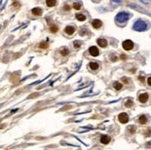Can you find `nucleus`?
Here are the masks:
<instances>
[{
    "label": "nucleus",
    "mask_w": 151,
    "mask_h": 150,
    "mask_svg": "<svg viewBox=\"0 0 151 150\" xmlns=\"http://www.w3.org/2000/svg\"><path fill=\"white\" fill-rule=\"evenodd\" d=\"M58 30V28L56 25H51V26H50V31H51V33H57Z\"/></svg>",
    "instance_id": "nucleus-21"
},
{
    "label": "nucleus",
    "mask_w": 151,
    "mask_h": 150,
    "mask_svg": "<svg viewBox=\"0 0 151 150\" xmlns=\"http://www.w3.org/2000/svg\"><path fill=\"white\" fill-rule=\"evenodd\" d=\"M100 142L104 144H107L110 142V137L109 135H102L100 138Z\"/></svg>",
    "instance_id": "nucleus-10"
},
{
    "label": "nucleus",
    "mask_w": 151,
    "mask_h": 150,
    "mask_svg": "<svg viewBox=\"0 0 151 150\" xmlns=\"http://www.w3.org/2000/svg\"><path fill=\"white\" fill-rule=\"evenodd\" d=\"M42 9L40 7H35L33 10H32V13L35 15V16H40L42 14Z\"/></svg>",
    "instance_id": "nucleus-11"
},
{
    "label": "nucleus",
    "mask_w": 151,
    "mask_h": 150,
    "mask_svg": "<svg viewBox=\"0 0 151 150\" xmlns=\"http://www.w3.org/2000/svg\"><path fill=\"white\" fill-rule=\"evenodd\" d=\"M72 7H73L74 9H76V10H80V9H81V7H82V5H81L79 2H75V3H73Z\"/></svg>",
    "instance_id": "nucleus-17"
},
{
    "label": "nucleus",
    "mask_w": 151,
    "mask_h": 150,
    "mask_svg": "<svg viewBox=\"0 0 151 150\" xmlns=\"http://www.w3.org/2000/svg\"><path fill=\"white\" fill-rule=\"evenodd\" d=\"M92 25H93V27L95 29H98L102 26V22L99 21V20H94L92 22Z\"/></svg>",
    "instance_id": "nucleus-9"
},
{
    "label": "nucleus",
    "mask_w": 151,
    "mask_h": 150,
    "mask_svg": "<svg viewBox=\"0 0 151 150\" xmlns=\"http://www.w3.org/2000/svg\"><path fill=\"white\" fill-rule=\"evenodd\" d=\"M64 9H65L66 11H69L70 9V6L68 5V4H66V5L64 6Z\"/></svg>",
    "instance_id": "nucleus-24"
},
{
    "label": "nucleus",
    "mask_w": 151,
    "mask_h": 150,
    "mask_svg": "<svg viewBox=\"0 0 151 150\" xmlns=\"http://www.w3.org/2000/svg\"><path fill=\"white\" fill-rule=\"evenodd\" d=\"M147 83H148V85L151 86V77H149V78L147 79Z\"/></svg>",
    "instance_id": "nucleus-27"
},
{
    "label": "nucleus",
    "mask_w": 151,
    "mask_h": 150,
    "mask_svg": "<svg viewBox=\"0 0 151 150\" xmlns=\"http://www.w3.org/2000/svg\"><path fill=\"white\" fill-rule=\"evenodd\" d=\"M138 99H139V101H140L141 103H145V102L148 100V94H147L146 93L141 94L139 95Z\"/></svg>",
    "instance_id": "nucleus-6"
},
{
    "label": "nucleus",
    "mask_w": 151,
    "mask_h": 150,
    "mask_svg": "<svg viewBox=\"0 0 151 150\" xmlns=\"http://www.w3.org/2000/svg\"><path fill=\"white\" fill-rule=\"evenodd\" d=\"M145 135L146 136H151V130H148L145 132Z\"/></svg>",
    "instance_id": "nucleus-25"
},
{
    "label": "nucleus",
    "mask_w": 151,
    "mask_h": 150,
    "mask_svg": "<svg viewBox=\"0 0 151 150\" xmlns=\"http://www.w3.org/2000/svg\"><path fill=\"white\" fill-rule=\"evenodd\" d=\"M97 44H98L100 47H106V46L108 45V42H107V40L104 39V38H99V39H97Z\"/></svg>",
    "instance_id": "nucleus-7"
},
{
    "label": "nucleus",
    "mask_w": 151,
    "mask_h": 150,
    "mask_svg": "<svg viewBox=\"0 0 151 150\" xmlns=\"http://www.w3.org/2000/svg\"><path fill=\"white\" fill-rule=\"evenodd\" d=\"M118 119H119L120 122H122V123H127L128 121H129V117L126 113H121L119 115Z\"/></svg>",
    "instance_id": "nucleus-4"
},
{
    "label": "nucleus",
    "mask_w": 151,
    "mask_h": 150,
    "mask_svg": "<svg viewBox=\"0 0 151 150\" xmlns=\"http://www.w3.org/2000/svg\"><path fill=\"white\" fill-rule=\"evenodd\" d=\"M89 68L93 71H96L99 68V65L97 64L96 62H90L89 63Z\"/></svg>",
    "instance_id": "nucleus-12"
},
{
    "label": "nucleus",
    "mask_w": 151,
    "mask_h": 150,
    "mask_svg": "<svg viewBox=\"0 0 151 150\" xmlns=\"http://www.w3.org/2000/svg\"><path fill=\"white\" fill-rule=\"evenodd\" d=\"M69 53H70V51L67 47H64V48H62V49L60 50V54H61V56H64V57L68 56Z\"/></svg>",
    "instance_id": "nucleus-16"
},
{
    "label": "nucleus",
    "mask_w": 151,
    "mask_h": 150,
    "mask_svg": "<svg viewBox=\"0 0 151 150\" xmlns=\"http://www.w3.org/2000/svg\"><path fill=\"white\" fill-rule=\"evenodd\" d=\"M122 47L124 50L126 51H129L134 48V43L131 41V40H125L123 43H122Z\"/></svg>",
    "instance_id": "nucleus-3"
},
{
    "label": "nucleus",
    "mask_w": 151,
    "mask_h": 150,
    "mask_svg": "<svg viewBox=\"0 0 151 150\" xmlns=\"http://www.w3.org/2000/svg\"><path fill=\"white\" fill-rule=\"evenodd\" d=\"M73 44H74V47H75V48H79V47L81 46V44L79 43V42H77V41H75V42L73 43Z\"/></svg>",
    "instance_id": "nucleus-23"
},
{
    "label": "nucleus",
    "mask_w": 151,
    "mask_h": 150,
    "mask_svg": "<svg viewBox=\"0 0 151 150\" xmlns=\"http://www.w3.org/2000/svg\"><path fill=\"white\" fill-rule=\"evenodd\" d=\"M112 1H114V2H117V3H120V2H121V0H112Z\"/></svg>",
    "instance_id": "nucleus-28"
},
{
    "label": "nucleus",
    "mask_w": 151,
    "mask_h": 150,
    "mask_svg": "<svg viewBox=\"0 0 151 150\" xmlns=\"http://www.w3.org/2000/svg\"><path fill=\"white\" fill-rule=\"evenodd\" d=\"M65 33H67V34H69V35H71V34H73L74 33V32H75V28L74 27H72V26H67L66 28H65Z\"/></svg>",
    "instance_id": "nucleus-8"
},
{
    "label": "nucleus",
    "mask_w": 151,
    "mask_h": 150,
    "mask_svg": "<svg viewBox=\"0 0 151 150\" xmlns=\"http://www.w3.org/2000/svg\"><path fill=\"white\" fill-rule=\"evenodd\" d=\"M122 81H124V82H125V83H129V80H128L127 78H125V77H123V78H122Z\"/></svg>",
    "instance_id": "nucleus-26"
},
{
    "label": "nucleus",
    "mask_w": 151,
    "mask_h": 150,
    "mask_svg": "<svg viewBox=\"0 0 151 150\" xmlns=\"http://www.w3.org/2000/svg\"><path fill=\"white\" fill-rule=\"evenodd\" d=\"M113 86H114V88H115L116 90H121V89L122 88V83H118V82L114 83Z\"/></svg>",
    "instance_id": "nucleus-19"
},
{
    "label": "nucleus",
    "mask_w": 151,
    "mask_h": 150,
    "mask_svg": "<svg viewBox=\"0 0 151 150\" xmlns=\"http://www.w3.org/2000/svg\"><path fill=\"white\" fill-rule=\"evenodd\" d=\"M95 2H99V0H94Z\"/></svg>",
    "instance_id": "nucleus-29"
},
{
    "label": "nucleus",
    "mask_w": 151,
    "mask_h": 150,
    "mask_svg": "<svg viewBox=\"0 0 151 150\" xmlns=\"http://www.w3.org/2000/svg\"><path fill=\"white\" fill-rule=\"evenodd\" d=\"M133 29L136 32H144L147 29V24H146V22L142 21V20H138L134 22Z\"/></svg>",
    "instance_id": "nucleus-1"
},
{
    "label": "nucleus",
    "mask_w": 151,
    "mask_h": 150,
    "mask_svg": "<svg viewBox=\"0 0 151 150\" xmlns=\"http://www.w3.org/2000/svg\"><path fill=\"white\" fill-rule=\"evenodd\" d=\"M56 4H57V0H46V5H47V7H54L56 6Z\"/></svg>",
    "instance_id": "nucleus-15"
},
{
    "label": "nucleus",
    "mask_w": 151,
    "mask_h": 150,
    "mask_svg": "<svg viewBox=\"0 0 151 150\" xmlns=\"http://www.w3.org/2000/svg\"><path fill=\"white\" fill-rule=\"evenodd\" d=\"M40 48H43V49H46V48H47L48 47V44L46 42H42L40 43Z\"/></svg>",
    "instance_id": "nucleus-20"
},
{
    "label": "nucleus",
    "mask_w": 151,
    "mask_h": 150,
    "mask_svg": "<svg viewBox=\"0 0 151 150\" xmlns=\"http://www.w3.org/2000/svg\"><path fill=\"white\" fill-rule=\"evenodd\" d=\"M128 130H129V132H130L131 133H134V132H135V130H136V128H135V126H129L128 127Z\"/></svg>",
    "instance_id": "nucleus-22"
},
{
    "label": "nucleus",
    "mask_w": 151,
    "mask_h": 150,
    "mask_svg": "<svg viewBox=\"0 0 151 150\" xmlns=\"http://www.w3.org/2000/svg\"><path fill=\"white\" fill-rule=\"evenodd\" d=\"M124 105H125V107H131L133 105H134V102L132 101L131 99H127L125 101V103H124Z\"/></svg>",
    "instance_id": "nucleus-18"
},
{
    "label": "nucleus",
    "mask_w": 151,
    "mask_h": 150,
    "mask_svg": "<svg viewBox=\"0 0 151 150\" xmlns=\"http://www.w3.org/2000/svg\"><path fill=\"white\" fill-rule=\"evenodd\" d=\"M129 19H130V14L124 11L118 13L116 16V22L118 23H125Z\"/></svg>",
    "instance_id": "nucleus-2"
},
{
    "label": "nucleus",
    "mask_w": 151,
    "mask_h": 150,
    "mask_svg": "<svg viewBox=\"0 0 151 150\" xmlns=\"http://www.w3.org/2000/svg\"><path fill=\"white\" fill-rule=\"evenodd\" d=\"M76 19L79 21V22H84L86 20V17L83 14H76Z\"/></svg>",
    "instance_id": "nucleus-14"
},
{
    "label": "nucleus",
    "mask_w": 151,
    "mask_h": 150,
    "mask_svg": "<svg viewBox=\"0 0 151 150\" xmlns=\"http://www.w3.org/2000/svg\"><path fill=\"white\" fill-rule=\"evenodd\" d=\"M89 53L93 57H97L99 55V50L97 49L96 46H91L89 48Z\"/></svg>",
    "instance_id": "nucleus-5"
},
{
    "label": "nucleus",
    "mask_w": 151,
    "mask_h": 150,
    "mask_svg": "<svg viewBox=\"0 0 151 150\" xmlns=\"http://www.w3.org/2000/svg\"><path fill=\"white\" fill-rule=\"evenodd\" d=\"M139 122H140L141 124H145V123L147 122V118H146V116H145V115L140 116V117H139Z\"/></svg>",
    "instance_id": "nucleus-13"
}]
</instances>
